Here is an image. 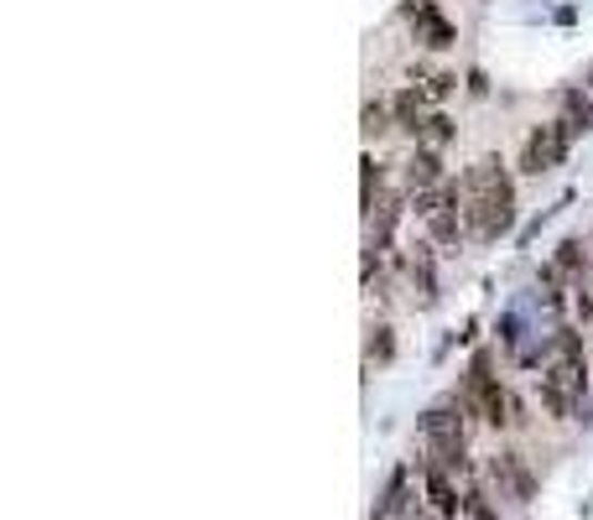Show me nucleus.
Wrapping results in <instances>:
<instances>
[{
	"mask_svg": "<svg viewBox=\"0 0 593 520\" xmlns=\"http://www.w3.org/2000/svg\"><path fill=\"white\" fill-rule=\"evenodd\" d=\"M589 391V359H583V333L578 329H557L546 344V364H542V406L552 422H568L572 406L583 401Z\"/></svg>",
	"mask_w": 593,
	"mask_h": 520,
	"instance_id": "obj_2",
	"label": "nucleus"
},
{
	"mask_svg": "<svg viewBox=\"0 0 593 520\" xmlns=\"http://www.w3.org/2000/svg\"><path fill=\"white\" fill-rule=\"evenodd\" d=\"M448 183V172H443V157L432 151V146H417L411 151V162H406V188L411 193H432Z\"/></svg>",
	"mask_w": 593,
	"mask_h": 520,
	"instance_id": "obj_10",
	"label": "nucleus"
},
{
	"mask_svg": "<svg viewBox=\"0 0 593 520\" xmlns=\"http://www.w3.org/2000/svg\"><path fill=\"white\" fill-rule=\"evenodd\" d=\"M458 193H464V230L474 245H495L499 235L516 230V177L499 157H479L458 177Z\"/></svg>",
	"mask_w": 593,
	"mask_h": 520,
	"instance_id": "obj_1",
	"label": "nucleus"
},
{
	"mask_svg": "<svg viewBox=\"0 0 593 520\" xmlns=\"http://www.w3.org/2000/svg\"><path fill=\"white\" fill-rule=\"evenodd\" d=\"M563 125H568L572 136H589L593 131V95L589 89H568V95H563Z\"/></svg>",
	"mask_w": 593,
	"mask_h": 520,
	"instance_id": "obj_11",
	"label": "nucleus"
},
{
	"mask_svg": "<svg viewBox=\"0 0 593 520\" xmlns=\"http://www.w3.org/2000/svg\"><path fill=\"white\" fill-rule=\"evenodd\" d=\"M583 89H589V95H593V73H589V84H583Z\"/></svg>",
	"mask_w": 593,
	"mask_h": 520,
	"instance_id": "obj_16",
	"label": "nucleus"
},
{
	"mask_svg": "<svg viewBox=\"0 0 593 520\" xmlns=\"http://www.w3.org/2000/svg\"><path fill=\"white\" fill-rule=\"evenodd\" d=\"M583 250H593V245H583L578 235H568L563 245H557V256H552V265H546L542 276H546V282L583 286V265H589V256H583Z\"/></svg>",
	"mask_w": 593,
	"mask_h": 520,
	"instance_id": "obj_9",
	"label": "nucleus"
},
{
	"mask_svg": "<svg viewBox=\"0 0 593 520\" xmlns=\"http://www.w3.org/2000/svg\"><path fill=\"white\" fill-rule=\"evenodd\" d=\"M385 131H396V115H391V104H365V136H370V141H380V136H385Z\"/></svg>",
	"mask_w": 593,
	"mask_h": 520,
	"instance_id": "obj_13",
	"label": "nucleus"
},
{
	"mask_svg": "<svg viewBox=\"0 0 593 520\" xmlns=\"http://www.w3.org/2000/svg\"><path fill=\"white\" fill-rule=\"evenodd\" d=\"M589 245H593V235H589Z\"/></svg>",
	"mask_w": 593,
	"mask_h": 520,
	"instance_id": "obj_18",
	"label": "nucleus"
},
{
	"mask_svg": "<svg viewBox=\"0 0 593 520\" xmlns=\"http://www.w3.org/2000/svg\"><path fill=\"white\" fill-rule=\"evenodd\" d=\"M417 219L428 224L432 245H464V239H469V230H464V193H458L453 177L443 188L417 193Z\"/></svg>",
	"mask_w": 593,
	"mask_h": 520,
	"instance_id": "obj_4",
	"label": "nucleus"
},
{
	"mask_svg": "<svg viewBox=\"0 0 593 520\" xmlns=\"http://www.w3.org/2000/svg\"><path fill=\"white\" fill-rule=\"evenodd\" d=\"M401 16H406V26H411V37L428 52L453 48V22L437 11V0H401Z\"/></svg>",
	"mask_w": 593,
	"mask_h": 520,
	"instance_id": "obj_6",
	"label": "nucleus"
},
{
	"mask_svg": "<svg viewBox=\"0 0 593 520\" xmlns=\"http://www.w3.org/2000/svg\"><path fill=\"white\" fill-rule=\"evenodd\" d=\"M589 286H593V265H589Z\"/></svg>",
	"mask_w": 593,
	"mask_h": 520,
	"instance_id": "obj_17",
	"label": "nucleus"
},
{
	"mask_svg": "<svg viewBox=\"0 0 593 520\" xmlns=\"http://www.w3.org/2000/svg\"><path fill=\"white\" fill-rule=\"evenodd\" d=\"M572 136L563 120H542V125H531V136L521 141V172L526 177H546V172H557V166L568 162L572 151Z\"/></svg>",
	"mask_w": 593,
	"mask_h": 520,
	"instance_id": "obj_5",
	"label": "nucleus"
},
{
	"mask_svg": "<svg viewBox=\"0 0 593 520\" xmlns=\"http://www.w3.org/2000/svg\"><path fill=\"white\" fill-rule=\"evenodd\" d=\"M422 495H428V505H432V516H437V520H458V516H464L458 473L437 469V463H428V458H422Z\"/></svg>",
	"mask_w": 593,
	"mask_h": 520,
	"instance_id": "obj_7",
	"label": "nucleus"
},
{
	"mask_svg": "<svg viewBox=\"0 0 593 520\" xmlns=\"http://www.w3.org/2000/svg\"><path fill=\"white\" fill-rule=\"evenodd\" d=\"M411 286L422 292V308L437 302V260H432V245H417V256H411Z\"/></svg>",
	"mask_w": 593,
	"mask_h": 520,
	"instance_id": "obj_12",
	"label": "nucleus"
},
{
	"mask_svg": "<svg viewBox=\"0 0 593 520\" xmlns=\"http://www.w3.org/2000/svg\"><path fill=\"white\" fill-rule=\"evenodd\" d=\"M458 401H464V411H469L474 422H484V426L521 422V417H516V401H510V391L499 385V375H490V359H484V355L469 364V380H464Z\"/></svg>",
	"mask_w": 593,
	"mask_h": 520,
	"instance_id": "obj_3",
	"label": "nucleus"
},
{
	"mask_svg": "<svg viewBox=\"0 0 593 520\" xmlns=\"http://www.w3.org/2000/svg\"><path fill=\"white\" fill-rule=\"evenodd\" d=\"M464 520H499V510L490 505V495H484L479 484H469V490H464Z\"/></svg>",
	"mask_w": 593,
	"mask_h": 520,
	"instance_id": "obj_14",
	"label": "nucleus"
},
{
	"mask_svg": "<svg viewBox=\"0 0 593 520\" xmlns=\"http://www.w3.org/2000/svg\"><path fill=\"white\" fill-rule=\"evenodd\" d=\"M391 355H396V344H391V329L380 323V329H370V359H380V364H385Z\"/></svg>",
	"mask_w": 593,
	"mask_h": 520,
	"instance_id": "obj_15",
	"label": "nucleus"
},
{
	"mask_svg": "<svg viewBox=\"0 0 593 520\" xmlns=\"http://www.w3.org/2000/svg\"><path fill=\"white\" fill-rule=\"evenodd\" d=\"M490 473H495L499 490H505L510 499H521V505L536 495V479H531V469H526L521 453H495V458H490Z\"/></svg>",
	"mask_w": 593,
	"mask_h": 520,
	"instance_id": "obj_8",
	"label": "nucleus"
}]
</instances>
